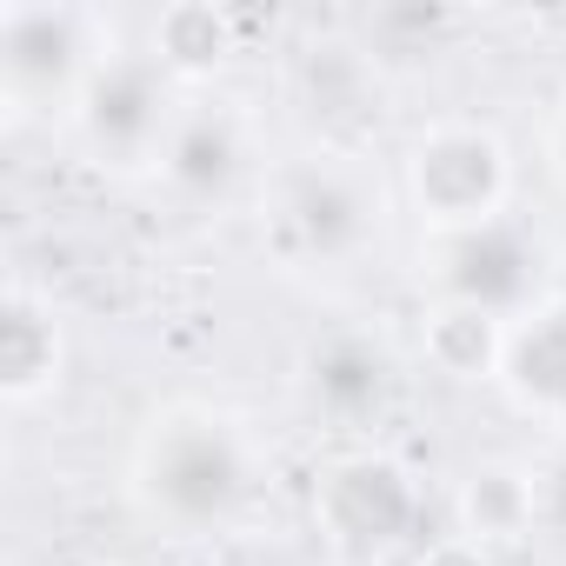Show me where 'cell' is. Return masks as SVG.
I'll return each instance as SVG.
<instances>
[{
	"label": "cell",
	"instance_id": "obj_4",
	"mask_svg": "<svg viewBox=\"0 0 566 566\" xmlns=\"http://www.w3.org/2000/svg\"><path fill=\"white\" fill-rule=\"evenodd\" d=\"M400 200L427 240L513 213V147L480 114H433L400 147Z\"/></svg>",
	"mask_w": 566,
	"mask_h": 566
},
{
	"label": "cell",
	"instance_id": "obj_20",
	"mask_svg": "<svg viewBox=\"0 0 566 566\" xmlns=\"http://www.w3.org/2000/svg\"><path fill=\"white\" fill-rule=\"evenodd\" d=\"M94 566H134V559H94Z\"/></svg>",
	"mask_w": 566,
	"mask_h": 566
},
{
	"label": "cell",
	"instance_id": "obj_2",
	"mask_svg": "<svg viewBox=\"0 0 566 566\" xmlns=\"http://www.w3.org/2000/svg\"><path fill=\"white\" fill-rule=\"evenodd\" d=\"M387 227V187L347 140H307L266 160L253 187V233L280 273H354Z\"/></svg>",
	"mask_w": 566,
	"mask_h": 566
},
{
	"label": "cell",
	"instance_id": "obj_9",
	"mask_svg": "<svg viewBox=\"0 0 566 566\" xmlns=\"http://www.w3.org/2000/svg\"><path fill=\"white\" fill-rule=\"evenodd\" d=\"M260 154H253V120L227 94H187L174 114V134L160 147L154 180L187 200V207H227L240 187H260Z\"/></svg>",
	"mask_w": 566,
	"mask_h": 566
},
{
	"label": "cell",
	"instance_id": "obj_16",
	"mask_svg": "<svg viewBox=\"0 0 566 566\" xmlns=\"http://www.w3.org/2000/svg\"><path fill=\"white\" fill-rule=\"evenodd\" d=\"M407 566H500L480 539H467V533H427L413 553H407Z\"/></svg>",
	"mask_w": 566,
	"mask_h": 566
},
{
	"label": "cell",
	"instance_id": "obj_5",
	"mask_svg": "<svg viewBox=\"0 0 566 566\" xmlns=\"http://www.w3.org/2000/svg\"><path fill=\"white\" fill-rule=\"evenodd\" d=\"M114 54L101 34V14L87 8H48V0H8L0 8V101L8 120H67L87 94L94 67Z\"/></svg>",
	"mask_w": 566,
	"mask_h": 566
},
{
	"label": "cell",
	"instance_id": "obj_17",
	"mask_svg": "<svg viewBox=\"0 0 566 566\" xmlns=\"http://www.w3.org/2000/svg\"><path fill=\"white\" fill-rule=\"evenodd\" d=\"M539 533L566 539V447H553L539 460Z\"/></svg>",
	"mask_w": 566,
	"mask_h": 566
},
{
	"label": "cell",
	"instance_id": "obj_13",
	"mask_svg": "<svg viewBox=\"0 0 566 566\" xmlns=\"http://www.w3.org/2000/svg\"><path fill=\"white\" fill-rule=\"evenodd\" d=\"M240 14L233 8H213V0H174L147 21V54L160 61V74L180 87V94H200L213 87L233 54H240Z\"/></svg>",
	"mask_w": 566,
	"mask_h": 566
},
{
	"label": "cell",
	"instance_id": "obj_7",
	"mask_svg": "<svg viewBox=\"0 0 566 566\" xmlns=\"http://www.w3.org/2000/svg\"><path fill=\"white\" fill-rule=\"evenodd\" d=\"M539 280H546V247H539V233L520 213L467 227V233L420 240V287H427V301H460V307L520 321V314H533L546 301Z\"/></svg>",
	"mask_w": 566,
	"mask_h": 566
},
{
	"label": "cell",
	"instance_id": "obj_10",
	"mask_svg": "<svg viewBox=\"0 0 566 566\" xmlns=\"http://www.w3.org/2000/svg\"><path fill=\"white\" fill-rule=\"evenodd\" d=\"M67 380V321L48 287H34L28 273H8L0 294V400L8 413H34L54 400Z\"/></svg>",
	"mask_w": 566,
	"mask_h": 566
},
{
	"label": "cell",
	"instance_id": "obj_15",
	"mask_svg": "<svg viewBox=\"0 0 566 566\" xmlns=\"http://www.w3.org/2000/svg\"><path fill=\"white\" fill-rule=\"evenodd\" d=\"M380 94V61L354 41H321L307 54H294V101L321 120V140H340L334 127L347 114H360V101Z\"/></svg>",
	"mask_w": 566,
	"mask_h": 566
},
{
	"label": "cell",
	"instance_id": "obj_1",
	"mask_svg": "<svg viewBox=\"0 0 566 566\" xmlns=\"http://www.w3.org/2000/svg\"><path fill=\"white\" fill-rule=\"evenodd\" d=\"M253 493H260V440L247 433L240 413L207 400H167L147 413L127 460V500L154 526V539L233 533Z\"/></svg>",
	"mask_w": 566,
	"mask_h": 566
},
{
	"label": "cell",
	"instance_id": "obj_19",
	"mask_svg": "<svg viewBox=\"0 0 566 566\" xmlns=\"http://www.w3.org/2000/svg\"><path fill=\"white\" fill-rule=\"evenodd\" d=\"M247 566H301V559H287V553H266V559H247Z\"/></svg>",
	"mask_w": 566,
	"mask_h": 566
},
{
	"label": "cell",
	"instance_id": "obj_11",
	"mask_svg": "<svg viewBox=\"0 0 566 566\" xmlns=\"http://www.w3.org/2000/svg\"><path fill=\"white\" fill-rule=\"evenodd\" d=\"M493 387L506 394V407L520 420L566 433V301H539L533 314H520L506 327Z\"/></svg>",
	"mask_w": 566,
	"mask_h": 566
},
{
	"label": "cell",
	"instance_id": "obj_8",
	"mask_svg": "<svg viewBox=\"0 0 566 566\" xmlns=\"http://www.w3.org/2000/svg\"><path fill=\"white\" fill-rule=\"evenodd\" d=\"M400 354L374 327H327L294 360V400L314 427L340 440H374V427L400 400Z\"/></svg>",
	"mask_w": 566,
	"mask_h": 566
},
{
	"label": "cell",
	"instance_id": "obj_14",
	"mask_svg": "<svg viewBox=\"0 0 566 566\" xmlns=\"http://www.w3.org/2000/svg\"><path fill=\"white\" fill-rule=\"evenodd\" d=\"M506 327L513 321H500V314H480L460 301H427L420 307V360L453 387H493L500 354H506Z\"/></svg>",
	"mask_w": 566,
	"mask_h": 566
},
{
	"label": "cell",
	"instance_id": "obj_6",
	"mask_svg": "<svg viewBox=\"0 0 566 566\" xmlns=\"http://www.w3.org/2000/svg\"><path fill=\"white\" fill-rule=\"evenodd\" d=\"M180 101L187 94L160 74V61L147 48H114L94 67L87 94L74 101L67 127H74V140H81V154L94 167H107V174H154Z\"/></svg>",
	"mask_w": 566,
	"mask_h": 566
},
{
	"label": "cell",
	"instance_id": "obj_3",
	"mask_svg": "<svg viewBox=\"0 0 566 566\" xmlns=\"http://www.w3.org/2000/svg\"><path fill=\"white\" fill-rule=\"evenodd\" d=\"M307 526L340 566H394L427 539V486L380 440H340L307 480Z\"/></svg>",
	"mask_w": 566,
	"mask_h": 566
},
{
	"label": "cell",
	"instance_id": "obj_12",
	"mask_svg": "<svg viewBox=\"0 0 566 566\" xmlns=\"http://www.w3.org/2000/svg\"><path fill=\"white\" fill-rule=\"evenodd\" d=\"M453 533L480 539L486 553L520 546L539 533V467L513 453H480L453 480Z\"/></svg>",
	"mask_w": 566,
	"mask_h": 566
},
{
	"label": "cell",
	"instance_id": "obj_18",
	"mask_svg": "<svg viewBox=\"0 0 566 566\" xmlns=\"http://www.w3.org/2000/svg\"><path fill=\"white\" fill-rule=\"evenodd\" d=\"M546 167H553V180L566 187V87H559V101H553V120H546Z\"/></svg>",
	"mask_w": 566,
	"mask_h": 566
}]
</instances>
